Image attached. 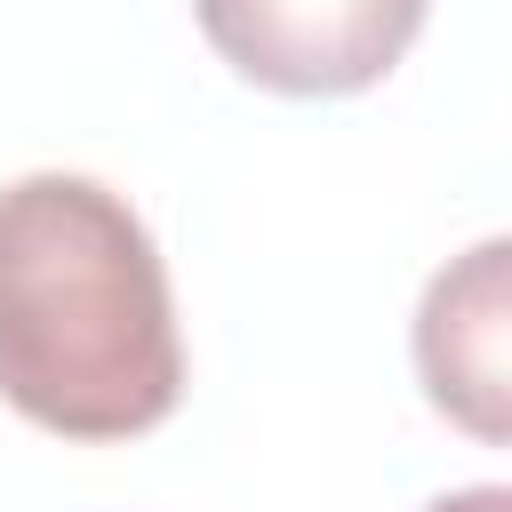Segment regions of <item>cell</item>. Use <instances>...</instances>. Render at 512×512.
<instances>
[{"label":"cell","instance_id":"obj_1","mask_svg":"<svg viewBox=\"0 0 512 512\" xmlns=\"http://www.w3.org/2000/svg\"><path fill=\"white\" fill-rule=\"evenodd\" d=\"M0 400L56 440H136L184 400L168 264L96 176L0 184Z\"/></svg>","mask_w":512,"mask_h":512},{"label":"cell","instance_id":"obj_3","mask_svg":"<svg viewBox=\"0 0 512 512\" xmlns=\"http://www.w3.org/2000/svg\"><path fill=\"white\" fill-rule=\"evenodd\" d=\"M504 240L464 248L448 272H432L416 304V376L424 400L464 424L472 440H512V296H504Z\"/></svg>","mask_w":512,"mask_h":512},{"label":"cell","instance_id":"obj_4","mask_svg":"<svg viewBox=\"0 0 512 512\" xmlns=\"http://www.w3.org/2000/svg\"><path fill=\"white\" fill-rule=\"evenodd\" d=\"M424 512H512V488H456V496H440V504H424Z\"/></svg>","mask_w":512,"mask_h":512},{"label":"cell","instance_id":"obj_2","mask_svg":"<svg viewBox=\"0 0 512 512\" xmlns=\"http://www.w3.org/2000/svg\"><path fill=\"white\" fill-rule=\"evenodd\" d=\"M432 0H192L208 48L280 96H360L376 88Z\"/></svg>","mask_w":512,"mask_h":512}]
</instances>
